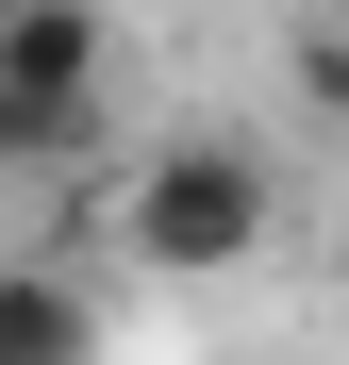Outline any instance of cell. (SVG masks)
<instances>
[{"instance_id": "obj_5", "label": "cell", "mask_w": 349, "mask_h": 365, "mask_svg": "<svg viewBox=\"0 0 349 365\" xmlns=\"http://www.w3.org/2000/svg\"><path fill=\"white\" fill-rule=\"evenodd\" d=\"M300 83H316V100L349 116V34H316V67H300Z\"/></svg>"}, {"instance_id": "obj_6", "label": "cell", "mask_w": 349, "mask_h": 365, "mask_svg": "<svg viewBox=\"0 0 349 365\" xmlns=\"http://www.w3.org/2000/svg\"><path fill=\"white\" fill-rule=\"evenodd\" d=\"M333 282H349V216H333Z\"/></svg>"}, {"instance_id": "obj_2", "label": "cell", "mask_w": 349, "mask_h": 365, "mask_svg": "<svg viewBox=\"0 0 349 365\" xmlns=\"http://www.w3.org/2000/svg\"><path fill=\"white\" fill-rule=\"evenodd\" d=\"M100 0H0V83L17 100H67V116H100Z\"/></svg>"}, {"instance_id": "obj_3", "label": "cell", "mask_w": 349, "mask_h": 365, "mask_svg": "<svg viewBox=\"0 0 349 365\" xmlns=\"http://www.w3.org/2000/svg\"><path fill=\"white\" fill-rule=\"evenodd\" d=\"M84 349H100V316L67 266H0V365H84Z\"/></svg>"}, {"instance_id": "obj_1", "label": "cell", "mask_w": 349, "mask_h": 365, "mask_svg": "<svg viewBox=\"0 0 349 365\" xmlns=\"http://www.w3.org/2000/svg\"><path fill=\"white\" fill-rule=\"evenodd\" d=\"M266 232H283V182L233 133H166V150H133V182H116L133 282H233V266H266Z\"/></svg>"}, {"instance_id": "obj_4", "label": "cell", "mask_w": 349, "mask_h": 365, "mask_svg": "<svg viewBox=\"0 0 349 365\" xmlns=\"http://www.w3.org/2000/svg\"><path fill=\"white\" fill-rule=\"evenodd\" d=\"M100 133V116H67V100H17V83H0V166H67Z\"/></svg>"}]
</instances>
